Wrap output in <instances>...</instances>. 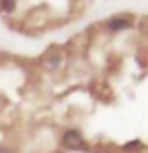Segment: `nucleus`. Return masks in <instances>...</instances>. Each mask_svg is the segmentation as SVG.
<instances>
[{
	"instance_id": "1",
	"label": "nucleus",
	"mask_w": 148,
	"mask_h": 153,
	"mask_svg": "<svg viewBox=\"0 0 148 153\" xmlns=\"http://www.w3.org/2000/svg\"><path fill=\"white\" fill-rule=\"evenodd\" d=\"M62 142H64V146H68V148H75V149L83 148V136H81V133L77 131V129H69V131H66Z\"/></svg>"
},
{
	"instance_id": "2",
	"label": "nucleus",
	"mask_w": 148,
	"mask_h": 153,
	"mask_svg": "<svg viewBox=\"0 0 148 153\" xmlns=\"http://www.w3.org/2000/svg\"><path fill=\"white\" fill-rule=\"evenodd\" d=\"M107 26L111 30H114V32H120V30H126V28L131 26V21L126 19V17H114L107 22Z\"/></svg>"
},
{
	"instance_id": "3",
	"label": "nucleus",
	"mask_w": 148,
	"mask_h": 153,
	"mask_svg": "<svg viewBox=\"0 0 148 153\" xmlns=\"http://www.w3.org/2000/svg\"><path fill=\"white\" fill-rule=\"evenodd\" d=\"M124 151H135V149H141V142L139 140H133V142H128L126 146L122 148Z\"/></svg>"
},
{
	"instance_id": "4",
	"label": "nucleus",
	"mask_w": 148,
	"mask_h": 153,
	"mask_svg": "<svg viewBox=\"0 0 148 153\" xmlns=\"http://www.w3.org/2000/svg\"><path fill=\"white\" fill-rule=\"evenodd\" d=\"M0 7H4V11H13L15 2H0Z\"/></svg>"
},
{
	"instance_id": "5",
	"label": "nucleus",
	"mask_w": 148,
	"mask_h": 153,
	"mask_svg": "<svg viewBox=\"0 0 148 153\" xmlns=\"http://www.w3.org/2000/svg\"><path fill=\"white\" fill-rule=\"evenodd\" d=\"M58 62H60V54H58V56H53V58L49 60V65H56Z\"/></svg>"
},
{
	"instance_id": "6",
	"label": "nucleus",
	"mask_w": 148,
	"mask_h": 153,
	"mask_svg": "<svg viewBox=\"0 0 148 153\" xmlns=\"http://www.w3.org/2000/svg\"><path fill=\"white\" fill-rule=\"evenodd\" d=\"M143 32L148 36V22H146V21H143Z\"/></svg>"
},
{
	"instance_id": "7",
	"label": "nucleus",
	"mask_w": 148,
	"mask_h": 153,
	"mask_svg": "<svg viewBox=\"0 0 148 153\" xmlns=\"http://www.w3.org/2000/svg\"><path fill=\"white\" fill-rule=\"evenodd\" d=\"M0 153H11V151L8 149V148H0Z\"/></svg>"
}]
</instances>
